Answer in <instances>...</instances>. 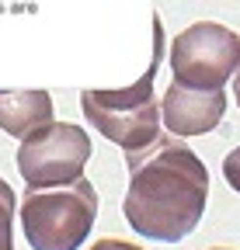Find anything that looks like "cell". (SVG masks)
<instances>
[{
  "instance_id": "obj_1",
  "label": "cell",
  "mask_w": 240,
  "mask_h": 250,
  "mask_svg": "<svg viewBox=\"0 0 240 250\" xmlns=\"http://www.w3.org/2000/svg\"><path fill=\"white\" fill-rule=\"evenodd\" d=\"M126 167L129 191L122 198V215L136 236L177 243L202 223L209 170L177 136H160L153 146L126 153Z\"/></svg>"
},
{
  "instance_id": "obj_2",
  "label": "cell",
  "mask_w": 240,
  "mask_h": 250,
  "mask_svg": "<svg viewBox=\"0 0 240 250\" xmlns=\"http://www.w3.org/2000/svg\"><path fill=\"white\" fill-rule=\"evenodd\" d=\"M160 59H164V24H160V18H153V52H150L143 77L118 90H84L80 94L87 125H94L122 153H139L160 139V98L153 90Z\"/></svg>"
},
{
  "instance_id": "obj_3",
  "label": "cell",
  "mask_w": 240,
  "mask_h": 250,
  "mask_svg": "<svg viewBox=\"0 0 240 250\" xmlns=\"http://www.w3.org/2000/svg\"><path fill=\"white\" fill-rule=\"evenodd\" d=\"M98 191L84 174L56 184L24 191L21 198V233L32 250H77L94 229Z\"/></svg>"
},
{
  "instance_id": "obj_4",
  "label": "cell",
  "mask_w": 240,
  "mask_h": 250,
  "mask_svg": "<svg viewBox=\"0 0 240 250\" xmlns=\"http://www.w3.org/2000/svg\"><path fill=\"white\" fill-rule=\"evenodd\" d=\"M87 160H91V136L73 122H49L21 139L18 174L28 191H39L80 177Z\"/></svg>"
},
{
  "instance_id": "obj_5",
  "label": "cell",
  "mask_w": 240,
  "mask_h": 250,
  "mask_svg": "<svg viewBox=\"0 0 240 250\" xmlns=\"http://www.w3.org/2000/svg\"><path fill=\"white\" fill-rule=\"evenodd\" d=\"M171 73L185 87L216 90L240 62V35L216 21H195L171 42Z\"/></svg>"
},
{
  "instance_id": "obj_6",
  "label": "cell",
  "mask_w": 240,
  "mask_h": 250,
  "mask_svg": "<svg viewBox=\"0 0 240 250\" xmlns=\"http://www.w3.org/2000/svg\"><path fill=\"white\" fill-rule=\"evenodd\" d=\"M223 115H226L223 87L202 90V87H185L171 80V87L160 98V118L171 136H205L223 122Z\"/></svg>"
},
{
  "instance_id": "obj_7",
  "label": "cell",
  "mask_w": 240,
  "mask_h": 250,
  "mask_svg": "<svg viewBox=\"0 0 240 250\" xmlns=\"http://www.w3.org/2000/svg\"><path fill=\"white\" fill-rule=\"evenodd\" d=\"M52 94L49 90H0V129L14 139L52 122Z\"/></svg>"
},
{
  "instance_id": "obj_8",
  "label": "cell",
  "mask_w": 240,
  "mask_h": 250,
  "mask_svg": "<svg viewBox=\"0 0 240 250\" xmlns=\"http://www.w3.org/2000/svg\"><path fill=\"white\" fill-rule=\"evenodd\" d=\"M14 212H18V195L0 177V250H14Z\"/></svg>"
},
{
  "instance_id": "obj_9",
  "label": "cell",
  "mask_w": 240,
  "mask_h": 250,
  "mask_svg": "<svg viewBox=\"0 0 240 250\" xmlns=\"http://www.w3.org/2000/svg\"><path fill=\"white\" fill-rule=\"evenodd\" d=\"M223 177H226V184L233 188V191L240 195V146L226 153V160H223Z\"/></svg>"
},
{
  "instance_id": "obj_10",
  "label": "cell",
  "mask_w": 240,
  "mask_h": 250,
  "mask_svg": "<svg viewBox=\"0 0 240 250\" xmlns=\"http://www.w3.org/2000/svg\"><path fill=\"white\" fill-rule=\"evenodd\" d=\"M91 250H143V247H136V243H129V240H115V236H105V240H98Z\"/></svg>"
},
{
  "instance_id": "obj_11",
  "label": "cell",
  "mask_w": 240,
  "mask_h": 250,
  "mask_svg": "<svg viewBox=\"0 0 240 250\" xmlns=\"http://www.w3.org/2000/svg\"><path fill=\"white\" fill-rule=\"evenodd\" d=\"M233 98H237V104H240V62H237V70H233Z\"/></svg>"
},
{
  "instance_id": "obj_12",
  "label": "cell",
  "mask_w": 240,
  "mask_h": 250,
  "mask_svg": "<svg viewBox=\"0 0 240 250\" xmlns=\"http://www.w3.org/2000/svg\"><path fill=\"white\" fill-rule=\"evenodd\" d=\"M213 250H233V247H213Z\"/></svg>"
}]
</instances>
